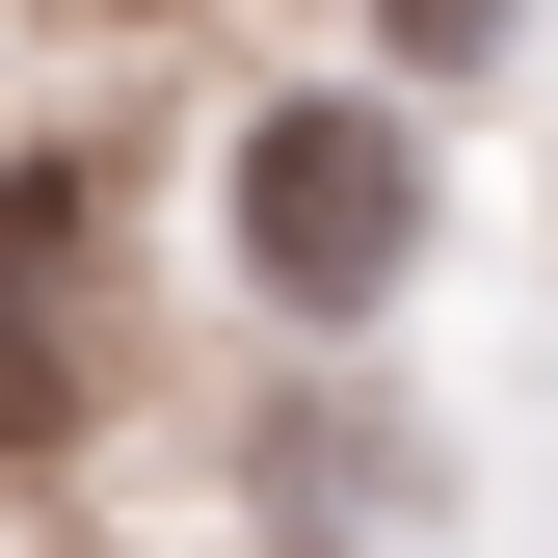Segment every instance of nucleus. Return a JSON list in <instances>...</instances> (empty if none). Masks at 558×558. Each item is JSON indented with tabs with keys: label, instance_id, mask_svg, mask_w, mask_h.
<instances>
[{
	"label": "nucleus",
	"instance_id": "f257e3e1",
	"mask_svg": "<svg viewBox=\"0 0 558 558\" xmlns=\"http://www.w3.org/2000/svg\"><path fill=\"white\" fill-rule=\"evenodd\" d=\"M399 266H426V133H399L373 81L240 107V293L345 345V319H399Z\"/></svg>",
	"mask_w": 558,
	"mask_h": 558
},
{
	"label": "nucleus",
	"instance_id": "7ed1b4c3",
	"mask_svg": "<svg viewBox=\"0 0 558 558\" xmlns=\"http://www.w3.org/2000/svg\"><path fill=\"white\" fill-rule=\"evenodd\" d=\"M506 27H532V0H373V81H478Z\"/></svg>",
	"mask_w": 558,
	"mask_h": 558
},
{
	"label": "nucleus",
	"instance_id": "f03ea898",
	"mask_svg": "<svg viewBox=\"0 0 558 558\" xmlns=\"http://www.w3.org/2000/svg\"><path fill=\"white\" fill-rule=\"evenodd\" d=\"M107 373V186L81 160H0V452H53Z\"/></svg>",
	"mask_w": 558,
	"mask_h": 558
}]
</instances>
